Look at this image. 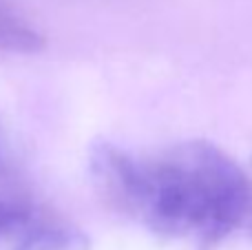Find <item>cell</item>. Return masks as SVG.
Instances as JSON below:
<instances>
[{
	"label": "cell",
	"mask_w": 252,
	"mask_h": 250,
	"mask_svg": "<svg viewBox=\"0 0 252 250\" xmlns=\"http://www.w3.org/2000/svg\"><path fill=\"white\" fill-rule=\"evenodd\" d=\"M89 166L113 206L159 237L208 248L252 224L250 171L210 142L155 153L100 142Z\"/></svg>",
	"instance_id": "1"
},
{
	"label": "cell",
	"mask_w": 252,
	"mask_h": 250,
	"mask_svg": "<svg viewBox=\"0 0 252 250\" xmlns=\"http://www.w3.org/2000/svg\"><path fill=\"white\" fill-rule=\"evenodd\" d=\"M0 248L89 250V239L62 215L35 199L0 128Z\"/></svg>",
	"instance_id": "2"
},
{
	"label": "cell",
	"mask_w": 252,
	"mask_h": 250,
	"mask_svg": "<svg viewBox=\"0 0 252 250\" xmlns=\"http://www.w3.org/2000/svg\"><path fill=\"white\" fill-rule=\"evenodd\" d=\"M44 47V38L25 16L9 2L0 0V53H38Z\"/></svg>",
	"instance_id": "3"
},
{
	"label": "cell",
	"mask_w": 252,
	"mask_h": 250,
	"mask_svg": "<svg viewBox=\"0 0 252 250\" xmlns=\"http://www.w3.org/2000/svg\"><path fill=\"white\" fill-rule=\"evenodd\" d=\"M250 177H252V171H250Z\"/></svg>",
	"instance_id": "4"
}]
</instances>
